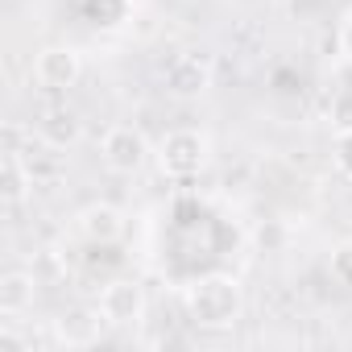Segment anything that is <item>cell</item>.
<instances>
[{"label": "cell", "mask_w": 352, "mask_h": 352, "mask_svg": "<svg viewBox=\"0 0 352 352\" xmlns=\"http://www.w3.org/2000/svg\"><path fill=\"white\" fill-rule=\"evenodd\" d=\"M340 50L348 54V63H352V13L344 17V25H340Z\"/></svg>", "instance_id": "17"}, {"label": "cell", "mask_w": 352, "mask_h": 352, "mask_svg": "<svg viewBox=\"0 0 352 352\" xmlns=\"http://www.w3.org/2000/svg\"><path fill=\"white\" fill-rule=\"evenodd\" d=\"M157 170L162 179L170 183H187V179H199L212 162V137L204 129H170L162 141H157Z\"/></svg>", "instance_id": "2"}, {"label": "cell", "mask_w": 352, "mask_h": 352, "mask_svg": "<svg viewBox=\"0 0 352 352\" xmlns=\"http://www.w3.org/2000/svg\"><path fill=\"white\" fill-rule=\"evenodd\" d=\"M75 232H79L87 245L108 249V245H116V241L124 236V212L112 208V204H87V208H79V216H75Z\"/></svg>", "instance_id": "7"}, {"label": "cell", "mask_w": 352, "mask_h": 352, "mask_svg": "<svg viewBox=\"0 0 352 352\" xmlns=\"http://www.w3.org/2000/svg\"><path fill=\"white\" fill-rule=\"evenodd\" d=\"M96 307L108 319V327H137L145 319L149 302H145V290H141L137 278H112V282H104Z\"/></svg>", "instance_id": "4"}, {"label": "cell", "mask_w": 352, "mask_h": 352, "mask_svg": "<svg viewBox=\"0 0 352 352\" xmlns=\"http://www.w3.org/2000/svg\"><path fill=\"white\" fill-rule=\"evenodd\" d=\"M253 241H257V249H265V253H278V249H286L290 232H286V224H282V220H265V224L253 232Z\"/></svg>", "instance_id": "14"}, {"label": "cell", "mask_w": 352, "mask_h": 352, "mask_svg": "<svg viewBox=\"0 0 352 352\" xmlns=\"http://www.w3.org/2000/svg\"><path fill=\"white\" fill-rule=\"evenodd\" d=\"M108 319L100 315V307L96 311H67L63 319H54V336H58V344H96L100 340V327H104Z\"/></svg>", "instance_id": "10"}, {"label": "cell", "mask_w": 352, "mask_h": 352, "mask_svg": "<svg viewBox=\"0 0 352 352\" xmlns=\"http://www.w3.org/2000/svg\"><path fill=\"white\" fill-rule=\"evenodd\" d=\"M38 141L50 145V149H75L83 141V116L71 112V108H50L42 120H38Z\"/></svg>", "instance_id": "8"}, {"label": "cell", "mask_w": 352, "mask_h": 352, "mask_svg": "<svg viewBox=\"0 0 352 352\" xmlns=\"http://www.w3.org/2000/svg\"><path fill=\"white\" fill-rule=\"evenodd\" d=\"M79 17L91 30H120L133 21V0H79Z\"/></svg>", "instance_id": "11"}, {"label": "cell", "mask_w": 352, "mask_h": 352, "mask_svg": "<svg viewBox=\"0 0 352 352\" xmlns=\"http://www.w3.org/2000/svg\"><path fill=\"white\" fill-rule=\"evenodd\" d=\"M34 187L38 183L30 174V162L21 153H5V162H0V195H5V204H25Z\"/></svg>", "instance_id": "12"}, {"label": "cell", "mask_w": 352, "mask_h": 352, "mask_svg": "<svg viewBox=\"0 0 352 352\" xmlns=\"http://www.w3.org/2000/svg\"><path fill=\"white\" fill-rule=\"evenodd\" d=\"M327 274H331V282H336V286H348V290H352V241H348V245H336V249H331Z\"/></svg>", "instance_id": "13"}, {"label": "cell", "mask_w": 352, "mask_h": 352, "mask_svg": "<svg viewBox=\"0 0 352 352\" xmlns=\"http://www.w3.org/2000/svg\"><path fill=\"white\" fill-rule=\"evenodd\" d=\"M34 298H38V278L30 270H9L0 278V315L5 319H21L25 311H34Z\"/></svg>", "instance_id": "9"}, {"label": "cell", "mask_w": 352, "mask_h": 352, "mask_svg": "<svg viewBox=\"0 0 352 352\" xmlns=\"http://www.w3.org/2000/svg\"><path fill=\"white\" fill-rule=\"evenodd\" d=\"M100 157L112 174H137L145 162H149V141L141 129L133 124H112L100 141Z\"/></svg>", "instance_id": "5"}, {"label": "cell", "mask_w": 352, "mask_h": 352, "mask_svg": "<svg viewBox=\"0 0 352 352\" xmlns=\"http://www.w3.org/2000/svg\"><path fill=\"white\" fill-rule=\"evenodd\" d=\"M83 79V54L75 46H46L34 58V83L42 91H67Z\"/></svg>", "instance_id": "6"}, {"label": "cell", "mask_w": 352, "mask_h": 352, "mask_svg": "<svg viewBox=\"0 0 352 352\" xmlns=\"http://www.w3.org/2000/svg\"><path fill=\"white\" fill-rule=\"evenodd\" d=\"M216 71H212V58L199 54V50H183V54H174L166 67H162V87L166 96L174 100H199L208 87H212Z\"/></svg>", "instance_id": "3"}, {"label": "cell", "mask_w": 352, "mask_h": 352, "mask_svg": "<svg viewBox=\"0 0 352 352\" xmlns=\"http://www.w3.org/2000/svg\"><path fill=\"white\" fill-rule=\"evenodd\" d=\"M331 162H336V170H340V179H348V183H352V129H348V133H336Z\"/></svg>", "instance_id": "16"}, {"label": "cell", "mask_w": 352, "mask_h": 352, "mask_svg": "<svg viewBox=\"0 0 352 352\" xmlns=\"http://www.w3.org/2000/svg\"><path fill=\"white\" fill-rule=\"evenodd\" d=\"M183 311L204 331H224L245 315V290L232 274H199L183 290Z\"/></svg>", "instance_id": "1"}, {"label": "cell", "mask_w": 352, "mask_h": 352, "mask_svg": "<svg viewBox=\"0 0 352 352\" xmlns=\"http://www.w3.org/2000/svg\"><path fill=\"white\" fill-rule=\"evenodd\" d=\"M327 116H331V129H336V133H348V129H352V91H336Z\"/></svg>", "instance_id": "15"}]
</instances>
